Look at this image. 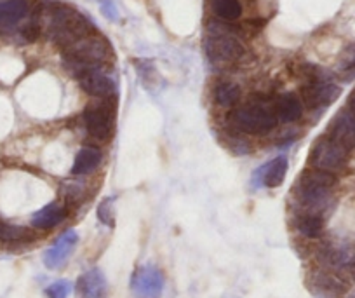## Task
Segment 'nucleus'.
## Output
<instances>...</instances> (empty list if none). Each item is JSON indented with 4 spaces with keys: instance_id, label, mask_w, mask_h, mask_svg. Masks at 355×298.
I'll return each mask as SVG.
<instances>
[{
    "instance_id": "7",
    "label": "nucleus",
    "mask_w": 355,
    "mask_h": 298,
    "mask_svg": "<svg viewBox=\"0 0 355 298\" xmlns=\"http://www.w3.org/2000/svg\"><path fill=\"white\" fill-rule=\"evenodd\" d=\"M310 164L313 169L326 171V173H338L347 164V150L338 145L334 140L322 138L313 145L310 154Z\"/></svg>"
},
{
    "instance_id": "6",
    "label": "nucleus",
    "mask_w": 355,
    "mask_h": 298,
    "mask_svg": "<svg viewBox=\"0 0 355 298\" xmlns=\"http://www.w3.org/2000/svg\"><path fill=\"white\" fill-rule=\"evenodd\" d=\"M84 121L89 135L100 142H107L114 133V107L108 101H93L85 107Z\"/></svg>"
},
{
    "instance_id": "5",
    "label": "nucleus",
    "mask_w": 355,
    "mask_h": 298,
    "mask_svg": "<svg viewBox=\"0 0 355 298\" xmlns=\"http://www.w3.org/2000/svg\"><path fill=\"white\" fill-rule=\"evenodd\" d=\"M206 49L207 58L213 61L214 65H228L237 61L239 58L244 53V47L242 44L235 39L234 35H230V32L225 30V26L220 28H211L209 39L206 40Z\"/></svg>"
},
{
    "instance_id": "10",
    "label": "nucleus",
    "mask_w": 355,
    "mask_h": 298,
    "mask_svg": "<svg viewBox=\"0 0 355 298\" xmlns=\"http://www.w3.org/2000/svg\"><path fill=\"white\" fill-rule=\"evenodd\" d=\"M80 88L94 98H110L115 94V82L98 68H87L78 74Z\"/></svg>"
},
{
    "instance_id": "17",
    "label": "nucleus",
    "mask_w": 355,
    "mask_h": 298,
    "mask_svg": "<svg viewBox=\"0 0 355 298\" xmlns=\"http://www.w3.org/2000/svg\"><path fill=\"white\" fill-rule=\"evenodd\" d=\"M101 164V152L94 147H84L75 156L73 167L71 173L73 174H89L93 173L98 166Z\"/></svg>"
},
{
    "instance_id": "22",
    "label": "nucleus",
    "mask_w": 355,
    "mask_h": 298,
    "mask_svg": "<svg viewBox=\"0 0 355 298\" xmlns=\"http://www.w3.org/2000/svg\"><path fill=\"white\" fill-rule=\"evenodd\" d=\"M214 99L220 107H234L241 99V88L234 82H220L214 89Z\"/></svg>"
},
{
    "instance_id": "13",
    "label": "nucleus",
    "mask_w": 355,
    "mask_h": 298,
    "mask_svg": "<svg viewBox=\"0 0 355 298\" xmlns=\"http://www.w3.org/2000/svg\"><path fill=\"white\" fill-rule=\"evenodd\" d=\"M331 140L343 147L345 150L355 149V114L354 112H340L331 122Z\"/></svg>"
},
{
    "instance_id": "1",
    "label": "nucleus",
    "mask_w": 355,
    "mask_h": 298,
    "mask_svg": "<svg viewBox=\"0 0 355 298\" xmlns=\"http://www.w3.org/2000/svg\"><path fill=\"white\" fill-rule=\"evenodd\" d=\"M49 32L51 37L63 49H67L71 44L80 40L82 37L89 35L91 33V25L77 11H73L70 8H64V6H60V8H56L51 13Z\"/></svg>"
},
{
    "instance_id": "25",
    "label": "nucleus",
    "mask_w": 355,
    "mask_h": 298,
    "mask_svg": "<svg viewBox=\"0 0 355 298\" xmlns=\"http://www.w3.org/2000/svg\"><path fill=\"white\" fill-rule=\"evenodd\" d=\"M98 218L108 227L115 225V210H114V199H105L103 203L98 206Z\"/></svg>"
},
{
    "instance_id": "26",
    "label": "nucleus",
    "mask_w": 355,
    "mask_h": 298,
    "mask_svg": "<svg viewBox=\"0 0 355 298\" xmlns=\"http://www.w3.org/2000/svg\"><path fill=\"white\" fill-rule=\"evenodd\" d=\"M46 293L49 298H68V295L71 293V283L67 279L56 281L47 288Z\"/></svg>"
},
{
    "instance_id": "2",
    "label": "nucleus",
    "mask_w": 355,
    "mask_h": 298,
    "mask_svg": "<svg viewBox=\"0 0 355 298\" xmlns=\"http://www.w3.org/2000/svg\"><path fill=\"white\" fill-rule=\"evenodd\" d=\"M64 54H67L68 61L73 63L75 67H80L82 72L87 70V68H98L100 65L107 63L108 58H110V46L103 37L89 33V35L82 37L80 40L71 44L70 47H67Z\"/></svg>"
},
{
    "instance_id": "12",
    "label": "nucleus",
    "mask_w": 355,
    "mask_h": 298,
    "mask_svg": "<svg viewBox=\"0 0 355 298\" xmlns=\"http://www.w3.org/2000/svg\"><path fill=\"white\" fill-rule=\"evenodd\" d=\"M340 94L341 89L336 84L324 81V78H315L303 89V99L312 108L331 105Z\"/></svg>"
},
{
    "instance_id": "4",
    "label": "nucleus",
    "mask_w": 355,
    "mask_h": 298,
    "mask_svg": "<svg viewBox=\"0 0 355 298\" xmlns=\"http://www.w3.org/2000/svg\"><path fill=\"white\" fill-rule=\"evenodd\" d=\"M334 185L331 173L319 169H309L298 181V197L310 208H320L329 197V190Z\"/></svg>"
},
{
    "instance_id": "18",
    "label": "nucleus",
    "mask_w": 355,
    "mask_h": 298,
    "mask_svg": "<svg viewBox=\"0 0 355 298\" xmlns=\"http://www.w3.org/2000/svg\"><path fill=\"white\" fill-rule=\"evenodd\" d=\"M277 117L282 122H296L303 114L302 101L295 94H282L277 101Z\"/></svg>"
},
{
    "instance_id": "15",
    "label": "nucleus",
    "mask_w": 355,
    "mask_h": 298,
    "mask_svg": "<svg viewBox=\"0 0 355 298\" xmlns=\"http://www.w3.org/2000/svg\"><path fill=\"white\" fill-rule=\"evenodd\" d=\"M309 284L310 290L319 298H341L345 295V291H347L345 283H341L338 277H334L329 272H324V270L313 272L310 276Z\"/></svg>"
},
{
    "instance_id": "23",
    "label": "nucleus",
    "mask_w": 355,
    "mask_h": 298,
    "mask_svg": "<svg viewBox=\"0 0 355 298\" xmlns=\"http://www.w3.org/2000/svg\"><path fill=\"white\" fill-rule=\"evenodd\" d=\"M213 11L220 18L234 22L242 15V6L239 0H213Z\"/></svg>"
},
{
    "instance_id": "11",
    "label": "nucleus",
    "mask_w": 355,
    "mask_h": 298,
    "mask_svg": "<svg viewBox=\"0 0 355 298\" xmlns=\"http://www.w3.org/2000/svg\"><path fill=\"white\" fill-rule=\"evenodd\" d=\"M77 242H78L77 232L75 231L63 232V234L56 239V242H54V245L44 253V265L51 270L60 269V267L70 258V255L73 253Z\"/></svg>"
},
{
    "instance_id": "29",
    "label": "nucleus",
    "mask_w": 355,
    "mask_h": 298,
    "mask_svg": "<svg viewBox=\"0 0 355 298\" xmlns=\"http://www.w3.org/2000/svg\"><path fill=\"white\" fill-rule=\"evenodd\" d=\"M350 107H352V110H354V114H355V94L352 96V99H350Z\"/></svg>"
},
{
    "instance_id": "3",
    "label": "nucleus",
    "mask_w": 355,
    "mask_h": 298,
    "mask_svg": "<svg viewBox=\"0 0 355 298\" xmlns=\"http://www.w3.org/2000/svg\"><path fill=\"white\" fill-rule=\"evenodd\" d=\"M230 122L245 135H265L277 126V115L265 105L249 104L237 108L230 115Z\"/></svg>"
},
{
    "instance_id": "19",
    "label": "nucleus",
    "mask_w": 355,
    "mask_h": 298,
    "mask_svg": "<svg viewBox=\"0 0 355 298\" xmlns=\"http://www.w3.org/2000/svg\"><path fill=\"white\" fill-rule=\"evenodd\" d=\"M263 167H265L263 169V173H265L263 174V181H265L266 187H281L286 173H288V159L284 156H279Z\"/></svg>"
},
{
    "instance_id": "21",
    "label": "nucleus",
    "mask_w": 355,
    "mask_h": 298,
    "mask_svg": "<svg viewBox=\"0 0 355 298\" xmlns=\"http://www.w3.org/2000/svg\"><path fill=\"white\" fill-rule=\"evenodd\" d=\"M296 229H298L300 234L305 235V238L309 239L320 238V234H322L324 231L322 217L317 213L303 215V217L298 218V222H296Z\"/></svg>"
},
{
    "instance_id": "14",
    "label": "nucleus",
    "mask_w": 355,
    "mask_h": 298,
    "mask_svg": "<svg viewBox=\"0 0 355 298\" xmlns=\"http://www.w3.org/2000/svg\"><path fill=\"white\" fill-rule=\"evenodd\" d=\"M77 298H107L108 284L100 269H91L77 281Z\"/></svg>"
},
{
    "instance_id": "30",
    "label": "nucleus",
    "mask_w": 355,
    "mask_h": 298,
    "mask_svg": "<svg viewBox=\"0 0 355 298\" xmlns=\"http://www.w3.org/2000/svg\"><path fill=\"white\" fill-rule=\"evenodd\" d=\"M348 298H355V291H352V293H350V297H348Z\"/></svg>"
},
{
    "instance_id": "20",
    "label": "nucleus",
    "mask_w": 355,
    "mask_h": 298,
    "mask_svg": "<svg viewBox=\"0 0 355 298\" xmlns=\"http://www.w3.org/2000/svg\"><path fill=\"white\" fill-rule=\"evenodd\" d=\"M320 262L326 267H343L352 263V251L345 248H338V246H324L319 253Z\"/></svg>"
},
{
    "instance_id": "27",
    "label": "nucleus",
    "mask_w": 355,
    "mask_h": 298,
    "mask_svg": "<svg viewBox=\"0 0 355 298\" xmlns=\"http://www.w3.org/2000/svg\"><path fill=\"white\" fill-rule=\"evenodd\" d=\"M352 67H355V44L348 47V49L345 51L343 58H341V68H352Z\"/></svg>"
},
{
    "instance_id": "28",
    "label": "nucleus",
    "mask_w": 355,
    "mask_h": 298,
    "mask_svg": "<svg viewBox=\"0 0 355 298\" xmlns=\"http://www.w3.org/2000/svg\"><path fill=\"white\" fill-rule=\"evenodd\" d=\"M348 276H350V279L355 283V262H352L350 265H348Z\"/></svg>"
},
{
    "instance_id": "24",
    "label": "nucleus",
    "mask_w": 355,
    "mask_h": 298,
    "mask_svg": "<svg viewBox=\"0 0 355 298\" xmlns=\"http://www.w3.org/2000/svg\"><path fill=\"white\" fill-rule=\"evenodd\" d=\"M28 229L19 227V225L0 224V239L2 241H21V239L28 238Z\"/></svg>"
},
{
    "instance_id": "9",
    "label": "nucleus",
    "mask_w": 355,
    "mask_h": 298,
    "mask_svg": "<svg viewBox=\"0 0 355 298\" xmlns=\"http://www.w3.org/2000/svg\"><path fill=\"white\" fill-rule=\"evenodd\" d=\"M28 15V0H0V35L15 32Z\"/></svg>"
},
{
    "instance_id": "8",
    "label": "nucleus",
    "mask_w": 355,
    "mask_h": 298,
    "mask_svg": "<svg viewBox=\"0 0 355 298\" xmlns=\"http://www.w3.org/2000/svg\"><path fill=\"white\" fill-rule=\"evenodd\" d=\"M131 291L136 298H160L164 291V274L152 263L139 265L132 272Z\"/></svg>"
},
{
    "instance_id": "16",
    "label": "nucleus",
    "mask_w": 355,
    "mask_h": 298,
    "mask_svg": "<svg viewBox=\"0 0 355 298\" xmlns=\"http://www.w3.org/2000/svg\"><path fill=\"white\" fill-rule=\"evenodd\" d=\"M67 217V208L60 203H49L32 215V225L39 231H49L56 227Z\"/></svg>"
}]
</instances>
